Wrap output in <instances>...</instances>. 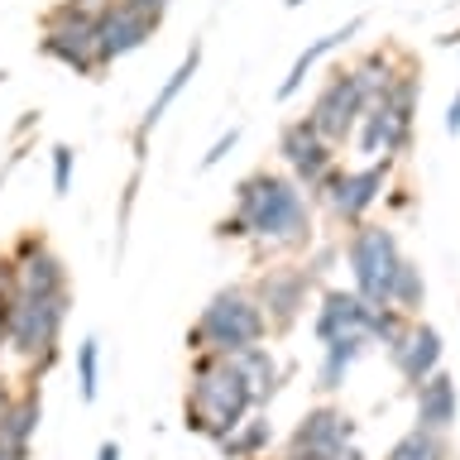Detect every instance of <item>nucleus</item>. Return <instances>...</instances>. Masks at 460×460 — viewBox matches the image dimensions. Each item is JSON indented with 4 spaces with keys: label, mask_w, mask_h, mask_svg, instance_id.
<instances>
[{
    "label": "nucleus",
    "mask_w": 460,
    "mask_h": 460,
    "mask_svg": "<svg viewBox=\"0 0 460 460\" xmlns=\"http://www.w3.org/2000/svg\"><path fill=\"white\" fill-rule=\"evenodd\" d=\"M412 326V316H402L398 307H374V322H369V336L374 345H384V350H394L402 341V331Z\"/></svg>",
    "instance_id": "nucleus-28"
},
{
    "label": "nucleus",
    "mask_w": 460,
    "mask_h": 460,
    "mask_svg": "<svg viewBox=\"0 0 460 460\" xmlns=\"http://www.w3.org/2000/svg\"><path fill=\"white\" fill-rule=\"evenodd\" d=\"M388 307H398L402 316H422L427 307V279H422V264L417 259H402L398 273H394V288H388Z\"/></svg>",
    "instance_id": "nucleus-25"
},
{
    "label": "nucleus",
    "mask_w": 460,
    "mask_h": 460,
    "mask_svg": "<svg viewBox=\"0 0 460 460\" xmlns=\"http://www.w3.org/2000/svg\"><path fill=\"white\" fill-rule=\"evenodd\" d=\"M350 441H355V417L322 402V408H307L297 417L293 437H288V456H336Z\"/></svg>",
    "instance_id": "nucleus-11"
},
{
    "label": "nucleus",
    "mask_w": 460,
    "mask_h": 460,
    "mask_svg": "<svg viewBox=\"0 0 460 460\" xmlns=\"http://www.w3.org/2000/svg\"><path fill=\"white\" fill-rule=\"evenodd\" d=\"M359 29H365V20H359V14H355V20H345L341 29H331V34H322V39H312L307 49H302V53L293 58V67H288V77L279 82V101H293V96L302 92V82H307V72H312L316 63H322L326 53H336L341 43H350V39L359 34Z\"/></svg>",
    "instance_id": "nucleus-19"
},
{
    "label": "nucleus",
    "mask_w": 460,
    "mask_h": 460,
    "mask_svg": "<svg viewBox=\"0 0 460 460\" xmlns=\"http://www.w3.org/2000/svg\"><path fill=\"white\" fill-rule=\"evenodd\" d=\"M341 254L350 264V279H355V293L369 302V307H388V288H394V273L408 254L398 250V235L379 221H365L355 226L350 235L341 240Z\"/></svg>",
    "instance_id": "nucleus-5"
},
{
    "label": "nucleus",
    "mask_w": 460,
    "mask_h": 460,
    "mask_svg": "<svg viewBox=\"0 0 460 460\" xmlns=\"http://www.w3.org/2000/svg\"><path fill=\"white\" fill-rule=\"evenodd\" d=\"M273 446V422H269V412H250L244 422L230 431V437L221 441V451L226 460H259Z\"/></svg>",
    "instance_id": "nucleus-24"
},
{
    "label": "nucleus",
    "mask_w": 460,
    "mask_h": 460,
    "mask_svg": "<svg viewBox=\"0 0 460 460\" xmlns=\"http://www.w3.org/2000/svg\"><path fill=\"white\" fill-rule=\"evenodd\" d=\"M235 216L250 240L273 250H312V201L293 182V172L254 168L235 182Z\"/></svg>",
    "instance_id": "nucleus-1"
},
{
    "label": "nucleus",
    "mask_w": 460,
    "mask_h": 460,
    "mask_svg": "<svg viewBox=\"0 0 460 460\" xmlns=\"http://www.w3.org/2000/svg\"><path fill=\"white\" fill-rule=\"evenodd\" d=\"M254 408V388L230 355H192V379L182 398V427L221 446Z\"/></svg>",
    "instance_id": "nucleus-2"
},
{
    "label": "nucleus",
    "mask_w": 460,
    "mask_h": 460,
    "mask_svg": "<svg viewBox=\"0 0 460 460\" xmlns=\"http://www.w3.org/2000/svg\"><path fill=\"white\" fill-rule=\"evenodd\" d=\"M283 5H288V10H293V5H302V0H283Z\"/></svg>",
    "instance_id": "nucleus-40"
},
{
    "label": "nucleus",
    "mask_w": 460,
    "mask_h": 460,
    "mask_svg": "<svg viewBox=\"0 0 460 460\" xmlns=\"http://www.w3.org/2000/svg\"><path fill=\"white\" fill-rule=\"evenodd\" d=\"M369 322H374V307L355 293V288H326V293L316 297L312 331H316V341H322V345L341 341V336H369Z\"/></svg>",
    "instance_id": "nucleus-12"
},
{
    "label": "nucleus",
    "mask_w": 460,
    "mask_h": 460,
    "mask_svg": "<svg viewBox=\"0 0 460 460\" xmlns=\"http://www.w3.org/2000/svg\"><path fill=\"white\" fill-rule=\"evenodd\" d=\"M446 129H451V135H460V96L451 101V111H446Z\"/></svg>",
    "instance_id": "nucleus-36"
},
{
    "label": "nucleus",
    "mask_w": 460,
    "mask_h": 460,
    "mask_svg": "<svg viewBox=\"0 0 460 460\" xmlns=\"http://www.w3.org/2000/svg\"><path fill=\"white\" fill-rule=\"evenodd\" d=\"M331 460H369V456H365V451H359V446L350 441V446H341V451L331 456Z\"/></svg>",
    "instance_id": "nucleus-37"
},
{
    "label": "nucleus",
    "mask_w": 460,
    "mask_h": 460,
    "mask_svg": "<svg viewBox=\"0 0 460 460\" xmlns=\"http://www.w3.org/2000/svg\"><path fill=\"white\" fill-rule=\"evenodd\" d=\"M39 53L49 63L77 72V77H101L106 72V58H101V34L92 20H58V14H43V34H39Z\"/></svg>",
    "instance_id": "nucleus-9"
},
{
    "label": "nucleus",
    "mask_w": 460,
    "mask_h": 460,
    "mask_svg": "<svg viewBox=\"0 0 460 460\" xmlns=\"http://www.w3.org/2000/svg\"><path fill=\"white\" fill-rule=\"evenodd\" d=\"M216 240H250V230H244V221H240L235 211H230V216L216 221Z\"/></svg>",
    "instance_id": "nucleus-33"
},
{
    "label": "nucleus",
    "mask_w": 460,
    "mask_h": 460,
    "mask_svg": "<svg viewBox=\"0 0 460 460\" xmlns=\"http://www.w3.org/2000/svg\"><path fill=\"white\" fill-rule=\"evenodd\" d=\"M111 5L115 0H58L49 14H58V20H92V24H101V14H106Z\"/></svg>",
    "instance_id": "nucleus-29"
},
{
    "label": "nucleus",
    "mask_w": 460,
    "mask_h": 460,
    "mask_svg": "<svg viewBox=\"0 0 460 460\" xmlns=\"http://www.w3.org/2000/svg\"><path fill=\"white\" fill-rule=\"evenodd\" d=\"M235 144H240V125H230V129H226V135H221V139H216V144H211V149H207V154H201V172H211L216 164H226V154H230V149H235Z\"/></svg>",
    "instance_id": "nucleus-32"
},
{
    "label": "nucleus",
    "mask_w": 460,
    "mask_h": 460,
    "mask_svg": "<svg viewBox=\"0 0 460 460\" xmlns=\"http://www.w3.org/2000/svg\"><path fill=\"white\" fill-rule=\"evenodd\" d=\"M408 144H412V135H402V129L394 125V115H388L379 101L365 106V115H359V125H355V149L359 154H369V158H379V154L398 158Z\"/></svg>",
    "instance_id": "nucleus-20"
},
{
    "label": "nucleus",
    "mask_w": 460,
    "mask_h": 460,
    "mask_svg": "<svg viewBox=\"0 0 460 460\" xmlns=\"http://www.w3.org/2000/svg\"><path fill=\"white\" fill-rule=\"evenodd\" d=\"M250 293H254L259 312H264V322H269V336H288V331L302 322V312H307V302L316 293V279L307 273V264H269V269L254 273Z\"/></svg>",
    "instance_id": "nucleus-7"
},
{
    "label": "nucleus",
    "mask_w": 460,
    "mask_h": 460,
    "mask_svg": "<svg viewBox=\"0 0 460 460\" xmlns=\"http://www.w3.org/2000/svg\"><path fill=\"white\" fill-rule=\"evenodd\" d=\"M10 302L14 297H0V355L10 350Z\"/></svg>",
    "instance_id": "nucleus-35"
},
{
    "label": "nucleus",
    "mask_w": 460,
    "mask_h": 460,
    "mask_svg": "<svg viewBox=\"0 0 460 460\" xmlns=\"http://www.w3.org/2000/svg\"><path fill=\"white\" fill-rule=\"evenodd\" d=\"M72 168H77V149L72 144H53V192L58 197L72 192Z\"/></svg>",
    "instance_id": "nucleus-30"
},
{
    "label": "nucleus",
    "mask_w": 460,
    "mask_h": 460,
    "mask_svg": "<svg viewBox=\"0 0 460 460\" xmlns=\"http://www.w3.org/2000/svg\"><path fill=\"white\" fill-rule=\"evenodd\" d=\"M388 178H394V158H388V154L384 158H369L365 168H345L341 182H336V192L326 197L336 226H345V230L365 226L369 211L379 207V197L388 192Z\"/></svg>",
    "instance_id": "nucleus-10"
},
{
    "label": "nucleus",
    "mask_w": 460,
    "mask_h": 460,
    "mask_svg": "<svg viewBox=\"0 0 460 460\" xmlns=\"http://www.w3.org/2000/svg\"><path fill=\"white\" fill-rule=\"evenodd\" d=\"M269 341V322L259 312L250 283L216 288L201 316L187 326V355H240Z\"/></svg>",
    "instance_id": "nucleus-3"
},
{
    "label": "nucleus",
    "mask_w": 460,
    "mask_h": 460,
    "mask_svg": "<svg viewBox=\"0 0 460 460\" xmlns=\"http://www.w3.org/2000/svg\"><path fill=\"white\" fill-rule=\"evenodd\" d=\"M77 388H82V402H96L101 394V341L96 336H82L77 345Z\"/></svg>",
    "instance_id": "nucleus-27"
},
{
    "label": "nucleus",
    "mask_w": 460,
    "mask_h": 460,
    "mask_svg": "<svg viewBox=\"0 0 460 460\" xmlns=\"http://www.w3.org/2000/svg\"><path fill=\"white\" fill-rule=\"evenodd\" d=\"M412 427L422 431H441V437H451V427L460 422V388L446 369H437L431 379H422L412 388Z\"/></svg>",
    "instance_id": "nucleus-16"
},
{
    "label": "nucleus",
    "mask_w": 460,
    "mask_h": 460,
    "mask_svg": "<svg viewBox=\"0 0 460 460\" xmlns=\"http://www.w3.org/2000/svg\"><path fill=\"white\" fill-rule=\"evenodd\" d=\"M240 365V374L250 379V388H254V408H269L273 402V394H279V359H273V350L269 345H250V350H240V355H230Z\"/></svg>",
    "instance_id": "nucleus-22"
},
{
    "label": "nucleus",
    "mask_w": 460,
    "mask_h": 460,
    "mask_svg": "<svg viewBox=\"0 0 460 460\" xmlns=\"http://www.w3.org/2000/svg\"><path fill=\"white\" fill-rule=\"evenodd\" d=\"M369 336H341V341H326L322 345V365H316V388L322 394H336V388H345V374L355 369V359L369 350Z\"/></svg>",
    "instance_id": "nucleus-21"
},
{
    "label": "nucleus",
    "mask_w": 460,
    "mask_h": 460,
    "mask_svg": "<svg viewBox=\"0 0 460 460\" xmlns=\"http://www.w3.org/2000/svg\"><path fill=\"white\" fill-rule=\"evenodd\" d=\"M384 460H451V437H441V431H402V437L384 451Z\"/></svg>",
    "instance_id": "nucleus-26"
},
{
    "label": "nucleus",
    "mask_w": 460,
    "mask_h": 460,
    "mask_svg": "<svg viewBox=\"0 0 460 460\" xmlns=\"http://www.w3.org/2000/svg\"><path fill=\"white\" fill-rule=\"evenodd\" d=\"M158 14H144V10H129V5H115L101 14V24H96V34H101V58H106V67L115 63V58H125V53H135L144 49L154 34H158Z\"/></svg>",
    "instance_id": "nucleus-14"
},
{
    "label": "nucleus",
    "mask_w": 460,
    "mask_h": 460,
    "mask_svg": "<svg viewBox=\"0 0 460 460\" xmlns=\"http://www.w3.org/2000/svg\"><path fill=\"white\" fill-rule=\"evenodd\" d=\"M0 460H5V456H0Z\"/></svg>",
    "instance_id": "nucleus-41"
},
{
    "label": "nucleus",
    "mask_w": 460,
    "mask_h": 460,
    "mask_svg": "<svg viewBox=\"0 0 460 460\" xmlns=\"http://www.w3.org/2000/svg\"><path fill=\"white\" fill-rule=\"evenodd\" d=\"M441 350H446V345H441V331L417 316V322L402 331V341L388 350V359H394V369L402 374V384L417 388L422 379H431V374L441 369Z\"/></svg>",
    "instance_id": "nucleus-15"
},
{
    "label": "nucleus",
    "mask_w": 460,
    "mask_h": 460,
    "mask_svg": "<svg viewBox=\"0 0 460 460\" xmlns=\"http://www.w3.org/2000/svg\"><path fill=\"white\" fill-rule=\"evenodd\" d=\"M39 422H43L39 384L14 388L10 408L0 412V456H5V460H29V451H34V437H39Z\"/></svg>",
    "instance_id": "nucleus-13"
},
{
    "label": "nucleus",
    "mask_w": 460,
    "mask_h": 460,
    "mask_svg": "<svg viewBox=\"0 0 460 460\" xmlns=\"http://www.w3.org/2000/svg\"><path fill=\"white\" fill-rule=\"evenodd\" d=\"M279 154H283L288 172H293V182L307 192V201H326L331 192H336L345 164L336 158V144H326V139L312 129L307 115L283 120V129H279Z\"/></svg>",
    "instance_id": "nucleus-6"
},
{
    "label": "nucleus",
    "mask_w": 460,
    "mask_h": 460,
    "mask_svg": "<svg viewBox=\"0 0 460 460\" xmlns=\"http://www.w3.org/2000/svg\"><path fill=\"white\" fill-rule=\"evenodd\" d=\"M43 244H49V235H43V230H20V235H14L10 240V259H14V264H24V259H34L39 250H43Z\"/></svg>",
    "instance_id": "nucleus-31"
},
{
    "label": "nucleus",
    "mask_w": 460,
    "mask_h": 460,
    "mask_svg": "<svg viewBox=\"0 0 460 460\" xmlns=\"http://www.w3.org/2000/svg\"><path fill=\"white\" fill-rule=\"evenodd\" d=\"M408 63V53H388V49H374V53H365L359 63L350 67L355 72V82H359V92H365V101L374 106L384 92H388V82L398 77V67Z\"/></svg>",
    "instance_id": "nucleus-23"
},
{
    "label": "nucleus",
    "mask_w": 460,
    "mask_h": 460,
    "mask_svg": "<svg viewBox=\"0 0 460 460\" xmlns=\"http://www.w3.org/2000/svg\"><path fill=\"white\" fill-rule=\"evenodd\" d=\"M197 67H201V43H192V49L182 53V63L168 72V82L158 86V96L149 101V111L139 115V125H135V168H144V149H149V135L158 129V120L172 111V101H178L187 92V82L197 77Z\"/></svg>",
    "instance_id": "nucleus-17"
},
{
    "label": "nucleus",
    "mask_w": 460,
    "mask_h": 460,
    "mask_svg": "<svg viewBox=\"0 0 460 460\" xmlns=\"http://www.w3.org/2000/svg\"><path fill=\"white\" fill-rule=\"evenodd\" d=\"M10 398H14V384L5 379V374H0V412H5V408H10Z\"/></svg>",
    "instance_id": "nucleus-39"
},
{
    "label": "nucleus",
    "mask_w": 460,
    "mask_h": 460,
    "mask_svg": "<svg viewBox=\"0 0 460 460\" xmlns=\"http://www.w3.org/2000/svg\"><path fill=\"white\" fill-rule=\"evenodd\" d=\"M365 92H359V82H355V72L336 63L326 72V82L316 86V96H312V106H307V120L312 129L322 135L326 144H341L345 139H355V125H359V115H365Z\"/></svg>",
    "instance_id": "nucleus-8"
},
{
    "label": "nucleus",
    "mask_w": 460,
    "mask_h": 460,
    "mask_svg": "<svg viewBox=\"0 0 460 460\" xmlns=\"http://www.w3.org/2000/svg\"><path fill=\"white\" fill-rule=\"evenodd\" d=\"M120 5H129V10H144V14H158V20H164L172 0H120Z\"/></svg>",
    "instance_id": "nucleus-34"
},
{
    "label": "nucleus",
    "mask_w": 460,
    "mask_h": 460,
    "mask_svg": "<svg viewBox=\"0 0 460 460\" xmlns=\"http://www.w3.org/2000/svg\"><path fill=\"white\" fill-rule=\"evenodd\" d=\"M96 460H120V446H115V441H101V446H96Z\"/></svg>",
    "instance_id": "nucleus-38"
},
{
    "label": "nucleus",
    "mask_w": 460,
    "mask_h": 460,
    "mask_svg": "<svg viewBox=\"0 0 460 460\" xmlns=\"http://www.w3.org/2000/svg\"><path fill=\"white\" fill-rule=\"evenodd\" d=\"M10 264H14V259H10ZM14 293H24V297H63V293H72L63 254H58L53 244H43L34 259L14 264Z\"/></svg>",
    "instance_id": "nucleus-18"
},
{
    "label": "nucleus",
    "mask_w": 460,
    "mask_h": 460,
    "mask_svg": "<svg viewBox=\"0 0 460 460\" xmlns=\"http://www.w3.org/2000/svg\"><path fill=\"white\" fill-rule=\"evenodd\" d=\"M67 312H72V293H63V297L14 293V302H10V350L34 374H43L58 359V341H63Z\"/></svg>",
    "instance_id": "nucleus-4"
}]
</instances>
